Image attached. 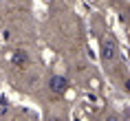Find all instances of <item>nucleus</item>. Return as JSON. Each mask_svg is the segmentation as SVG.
<instances>
[{
	"mask_svg": "<svg viewBox=\"0 0 130 121\" xmlns=\"http://www.w3.org/2000/svg\"><path fill=\"white\" fill-rule=\"evenodd\" d=\"M11 62H13V66H18V68H24L29 64V53L24 51V48H18L13 55H11Z\"/></svg>",
	"mask_w": 130,
	"mask_h": 121,
	"instance_id": "obj_2",
	"label": "nucleus"
},
{
	"mask_svg": "<svg viewBox=\"0 0 130 121\" xmlns=\"http://www.w3.org/2000/svg\"><path fill=\"white\" fill-rule=\"evenodd\" d=\"M106 121H119V119H117L115 114H110V117H108V119H106Z\"/></svg>",
	"mask_w": 130,
	"mask_h": 121,
	"instance_id": "obj_4",
	"label": "nucleus"
},
{
	"mask_svg": "<svg viewBox=\"0 0 130 121\" xmlns=\"http://www.w3.org/2000/svg\"><path fill=\"white\" fill-rule=\"evenodd\" d=\"M48 90L53 95H64L69 90V79H66L64 75H53V77L48 79Z\"/></svg>",
	"mask_w": 130,
	"mask_h": 121,
	"instance_id": "obj_1",
	"label": "nucleus"
},
{
	"mask_svg": "<svg viewBox=\"0 0 130 121\" xmlns=\"http://www.w3.org/2000/svg\"><path fill=\"white\" fill-rule=\"evenodd\" d=\"M102 57H104V62H112V60L117 57V48H115V44H112V42H104Z\"/></svg>",
	"mask_w": 130,
	"mask_h": 121,
	"instance_id": "obj_3",
	"label": "nucleus"
}]
</instances>
